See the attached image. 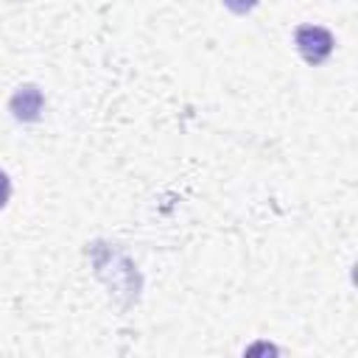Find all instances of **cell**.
Listing matches in <instances>:
<instances>
[{
	"instance_id": "cell-1",
	"label": "cell",
	"mask_w": 358,
	"mask_h": 358,
	"mask_svg": "<svg viewBox=\"0 0 358 358\" xmlns=\"http://www.w3.org/2000/svg\"><path fill=\"white\" fill-rule=\"evenodd\" d=\"M294 42H296L299 56L308 64H313V67L322 64V62H327L330 53H333V48H336L333 34L327 28H322V25H299L294 31Z\"/></svg>"
},
{
	"instance_id": "cell-2",
	"label": "cell",
	"mask_w": 358,
	"mask_h": 358,
	"mask_svg": "<svg viewBox=\"0 0 358 358\" xmlns=\"http://www.w3.org/2000/svg\"><path fill=\"white\" fill-rule=\"evenodd\" d=\"M42 106H45L42 90H39V87H34V84H22V87H17V92H14V95H11V101H8V109H11V112H14V117H17V120H22V123L39 120Z\"/></svg>"
},
{
	"instance_id": "cell-3",
	"label": "cell",
	"mask_w": 358,
	"mask_h": 358,
	"mask_svg": "<svg viewBox=\"0 0 358 358\" xmlns=\"http://www.w3.org/2000/svg\"><path fill=\"white\" fill-rule=\"evenodd\" d=\"M232 14H249L260 0H221Z\"/></svg>"
},
{
	"instance_id": "cell-4",
	"label": "cell",
	"mask_w": 358,
	"mask_h": 358,
	"mask_svg": "<svg viewBox=\"0 0 358 358\" xmlns=\"http://www.w3.org/2000/svg\"><path fill=\"white\" fill-rule=\"evenodd\" d=\"M8 196H11V182H8L6 171H0V210L8 204Z\"/></svg>"
}]
</instances>
